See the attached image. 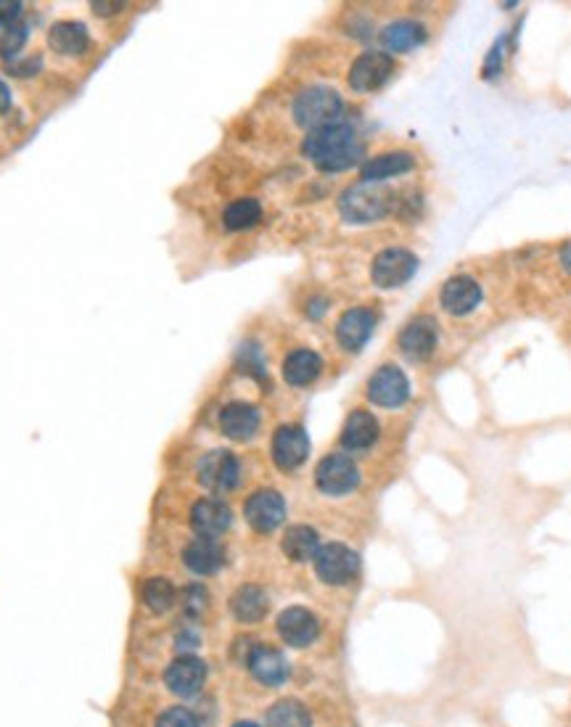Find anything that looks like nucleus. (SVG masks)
<instances>
[{"label": "nucleus", "instance_id": "cd10ccee", "mask_svg": "<svg viewBox=\"0 0 571 727\" xmlns=\"http://www.w3.org/2000/svg\"><path fill=\"white\" fill-rule=\"evenodd\" d=\"M262 220V204L257 199H236L223 212V223L228 230H246Z\"/></svg>", "mask_w": 571, "mask_h": 727}, {"label": "nucleus", "instance_id": "20e7f679", "mask_svg": "<svg viewBox=\"0 0 571 727\" xmlns=\"http://www.w3.org/2000/svg\"><path fill=\"white\" fill-rule=\"evenodd\" d=\"M312 561H315V572L326 585H347L349 579H355L360 572V558H357L355 550L342 545V542L320 545Z\"/></svg>", "mask_w": 571, "mask_h": 727}, {"label": "nucleus", "instance_id": "393cba45", "mask_svg": "<svg viewBox=\"0 0 571 727\" xmlns=\"http://www.w3.org/2000/svg\"><path fill=\"white\" fill-rule=\"evenodd\" d=\"M323 371V360L312 349H294L283 360V381L289 386H310Z\"/></svg>", "mask_w": 571, "mask_h": 727}, {"label": "nucleus", "instance_id": "4be33fe9", "mask_svg": "<svg viewBox=\"0 0 571 727\" xmlns=\"http://www.w3.org/2000/svg\"><path fill=\"white\" fill-rule=\"evenodd\" d=\"M426 27L421 22H413V19H400V22L386 24L381 30V45L384 51L392 53H410L421 48L426 43Z\"/></svg>", "mask_w": 571, "mask_h": 727}, {"label": "nucleus", "instance_id": "bb28decb", "mask_svg": "<svg viewBox=\"0 0 571 727\" xmlns=\"http://www.w3.org/2000/svg\"><path fill=\"white\" fill-rule=\"evenodd\" d=\"M281 548H283V553L291 558V561L305 564V561L315 558V553L320 550V537H318V532H315L312 527H307V524H297V527L286 529Z\"/></svg>", "mask_w": 571, "mask_h": 727}, {"label": "nucleus", "instance_id": "1a4fd4ad", "mask_svg": "<svg viewBox=\"0 0 571 727\" xmlns=\"http://www.w3.org/2000/svg\"><path fill=\"white\" fill-rule=\"evenodd\" d=\"M368 400L379 408H400L410 400V381L397 365H381L368 379Z\"/></svg>", "mask_w": 571, "mask_h": 727}, {"label": "nucleus", "instance_id": "dca6fc26", "mask_svg": "<svg viewBox=\"0 0 571 727\" xmlns=\"http://www.w3.org/2000/svg\"><path fill=\"white\" fill-rule=\"evenodd\" d=\"M230 521H233V513H230V508L223 500L204 498L191 508V527L199 537L217 540V537L228 532Z\"/></svg>", "mask_w": 571, "mask_h": 727}, {"label": "nucleus", "instance_id": "2f4dec72", "mask_svg": "<svg viewBox=\"0 0 571 727\" xmlns=\"http://www.w3.org/2000/svg\"><path fill=\"white\" fill-rule=\"evenodd\" d=\"M156 727H199V720L186 706H172L156 720Z\"/></svg>", "mask_w": 571, "mask_h": 727}, {"label": "nucleus", "instance_id": "6ab92c4d", "mask_svg": "<svg viewBox=\"0 0 571 727\" xmlns=\"http://www.w3.org/2000/svg\"><path fill=\"white\" fill-rule=\"evenodd\" d=\"M439 302L450 315H468L482 305V286L468 275H455L442 286Z\"/></svg>", "mask_w": 571, "mask_h": 727}, {"label": "nucleus", "instance_id": "f3484780", "mask_svg": "<svg viewBox=\"0 0 571 727\" xmlns=\"http://www.w3.org/2000/svg\"><path fill=\"white\" fill-rule=\"evenodd\" d=\"M260 410L249 402H228L220 410V429L233 442H249L260 431Z\"/></svg>", "mask_w": 571, "mask_h": 727}, {"label": "nucleus", "instance_id": "7ed1b4c3", "mask_svg": "<svg viewBox=\"0 0 571 727\" xmlns=\"http://www.w3.org/2000/svg\"><path fill=\"white\" fill-rule=\"evenodd\" d=\"M339 212L347 223L368 225L376 220H384L392 212V191H386L381 183H355L342 193L339 199Z\"/></svg>", "mask_w": 571, "mask_h": 727}, {"label": "nucleus", "instance_id": "2eb2a0df", "mask_svg": "<svg viewBox=\"0 0 571 727\" xmlns=\"http://www.w3.org/2000/svg\"><path fill=\"white\" fill-rule=\"evenodd\" d=\"M246 667L252 669L254 680L267 685V688H275V685L286 683V677H289V661H286V656L270 646L249 648Z\"/></svg>", "mask_w": 571, "mask_h": 727}, {"label": "nucleus", "instance_id": "58836bf2", "mask_svg": "<svg viewBox=\"0 0 571 727\" xmlns=\"http://www.w3.org/2000/svg\"><path fill=\"white\" fill-rule=\"evenodd\" d=\"M561 262H564L566 273L571 275V241L564 246V249H561Z\"/></svg>", "mask_w": 571, "mask_h": 727}, {"label": "nucleus", "instance_id": "423d86ee", "mask_svg": "<svg viewBox=\"0 0 571 727\" xmlns=\"http://www.w3.org/2000/svg\"><path fill=\"white\" fill-rule=\"evenodd\" d=\"M418 270V257L408 249H384V252L373 260L371 278L379 289H397L402 283H408Z\"/></svg>", "mask_w": 571, "mask_h": 727}, {"label": "nucleus", "instance_id": "a878e982", "mask_svg": "<svg viewBox=\"0 0 571 727\" xmlns=\"http://www.w3.org/2000/svg\"><path fill=\"white\" fill-rule=\"evenodd\" d=\"M267 609H270V601H267V593L257 585H244L238 587L233 598H230V611L236 616L238 622L254 624L265 619Z\"/></svg>", "mask_w": 571, "mask_h": 727}, {"label": "nucleus", "instance_id": "f03ea898", "mask_svg": "<svg viewBox=\"0 0 571 727\" xmlns=\"http://www.w3.org/2000/svg\"><path fill=\"white\" fill-rule=\"evenodd\" d=\"M291 114H294L299 127H305L312 133V130H320V127L344 122V101L334 88L312 85V88H305L294 98Z\"/></svg>", "mask_w": 571, "mask_h": 727}, {"label": "nucleus", "instance_id": "f704fd0d", "mask_svg": "<svg viewBox=\"0 0 571 727\" xmlns=\"http://www.w3.org/2000/svg\"><path fill=\"white\" fill-rule=\"evenodd\" d=\"M503 40H497V45L490 51L487 56V64H484V77H497L500 75V69H503Z\"/></svg>", "mask_w": 571, "mask_h": 727}, {"label": "nucleus", "instance_id": "5701e85b", "mask_svg": "<svg viewBox=\"0 0 571 727\" xmlns=\"http://www.w3.org/2000/svg\"><path fill=\"white\" fill-rule=\"evenodd\" d=\"M416 167V159L408 151H389L368 159L363 164V180L365 183H384L389 178H397L402 172H410Z\"/></svg>", "mask_w": 571, "mask_h": 727}, {"label": "nucleus", "instance_id": "9d476101", "mask_svg": "<svg viewBox=\"0 0 571 727\" xmlns=\"http://www.w3.org/2000/svg\"><path fill=\"white\" fill-rule=\"evenodd\" d=\"M244 516L246 524L260 532V535H270L275 529L281 527L286 519V503L275 490H257L252 498L244 503Z\"/></svg>", "mask_w": 571, "mask_h": 727}, {"label": "nucleus", "instance_id": "39448f33", "mask_svg": "<svg viewBox=\"0 0 571 727\" xmlns=\"http://www.w3.org/2000/svg\"><path fill=\"white\" fill-rule=\"evenodd\" d=\"M360 482V471H357L355 460L349 455L334 453L326 455L320 460L318 468H315V484L323 495H331V498H339V495H347L352 492Z\"/></svg>", "mask_w": 571, "mask_h": 727}, {"label": "nucleus", "instance_id": "f8f14e48", "mask_svg": "<svg viewBox=\"0 0 571 727\" xmlns=\"http://www.w3.org/2000/svg\"><path fill=\"white\" fill-rule=\"evenodd\" d=\"M373 328H376V312L368 307H352L336 323V342L347 352H360L371 339Z\"/></svg>", "mask_w": 571, "mask_h": 727}, {"label": "nucleus", "instance_id": "6e6552de", "mask_svg": "<svg viewBox=\"0 0 571 727\" xmlns=\"http://www.w3.org/2000/svg\"><path fill=\"white\" fill-rule=\"evenodd\" d=\"M392 75V56L384 51H368L363 56H357L352 69H349V88L355 93H373V90L384 88Z\"/></svg>", "mask_w": 571, "mask_h": 727}, {"label": "nucleus", "instance_id": "e433bc0d", "mask_svg": "<svg viewBox=\"0 0 571 727\" xmlns=\"http://www.w3.org/2000/svg\"><path fill=\"white\" fill-rule=\"evenodd\" d=\"M125 8V3H119V0H96L93 3V11H96L98 16H114L119 14Z\"/></svg>", "mask_w": 571, "mask_h": 727}, {"label": "nucleus", "instance_id": "473e14b6", "mask_svg": "<svg viewBox=\"0 0 571 727\" xmlns=\"http://www.w3.org/2000/svg\"><path fill=\"white\" fill-rule=\"evenodd\" d=\"M207 590L201 585H191L186 587V593H183V606H186V614L191 616H199L201 611L207 609Z\"/></svg>", "mask_w": 571, "mask_h": 727}, {"label": "nucleus", "instance_id": "c85d7f7f", "mask_svg": "<svg viewBox=\"0 0 571 727\" xmlns=\"http://www.w3.org/2000/svg\"><path fill=\"white\" fill-rule=\"evenodd\" d=\"M267 727H312V720L305 704L286 698L267 712Z\"/></svg>", "mask_w": 571, "mask_h": 727}, {"label": "nucleus", "instance_id": "4c0bfd02", "mask_svg": "<svg viewBox=\"0 0 571 727\" xmlns=\"http://www.w3.org/2000/svg\"><path fill=\"white\" fill-rule=\"evenodd\" d=\"M11 109V90L3 80H0V114H6Z\"/></svg>", "mask_w": 571, "mask_h": 727}, {"label": "nucleus", "instance_id": "ea45409f", "mask_svg": "<svg viewBox=\"0 0 571 727\" xmlns=\"http://www.w3.org/2000/svg\"><path fill=\"white\" fill-rule=\"evenodd\" d=\"M233 727H260V725H254V722H236Z\"/></svg>", "mask_w": 571, "mask_h": 727}, {"label": "nucleus", "instance_id": "412c9836", "mask_svg": "<svg viewBox=\"0 0 571 727\" xmlns=\"http://www.w3.org/2000/svg\"><path fill=\"white\" fill-rule=\"evenodd\" d=\"M379 439V421L368 410H355L349 413L347 423L342 429V447L349 453H363L368 447L376 445Z\"/></svg>", "mask_w": 571, "mask_h": 727}, {"label": "nucleus", "instance_id": "a211bd4d", "mask_svg": "<svg viewBox=\"0 0 571 727\" xmlns=\"http://www.w3.org/2000/svg\"><path fill=\"white\" fill-rule=\"evenodd\" d=\"M207 680V664L196 656H180L164 672V683L175 696H193L199 693Z\"/></svg>", "mask_w": 571, "mask_h": 727}, {"label": "nucleus", "instance_id": "aec40b11", "mask_svg": "<svg viewBox=\"0 0 571 727\" xmlns=\"http://www.w3.org/2000/svg\"><path fill=\"white\" fill-rule=\"evenodd\" d=\"M183 564L191 569L193 574H201V577H209V574H217L225 564V550L223 545L212 537H196L186 545L183 550Z\"/></svg>", "mask_w": 571, "mask_h": 727}, {"label": "nucleus", "instance_id": "ddd939ff", "mask_svg": "<svg viewBox=\"0 0 571 727\" xmlns=\"http://www.w3.org/2000/svg\"><path fill=\"white\" fill-rule=\"evenodd\" d=\"M439 342V331L437 323L426 315L421 318H413L408 326L400 331V352L408 360H429L434 355Z\"/></svg>", "mask_w": 571, "mask_h": 727}, {"label": "nucleus", "instance_id": "7c9ffc66", "mask_svg": "<svg viewBox=\"0 0 571 727\" xmlns=\"http://www.w3.org/2000/svg\"><path fill=\"white\" fill-rule=\"evenodd\" d=\"M27 24L22 22H3L0 24V59H14L16 53L22 51L27 43Z\"/></svg>", "mask_w": 571, "mask_h": 727}, {"label": "nucleus", "instance_id": "4468645a", "mask_svg": "<svg viewBox=\"0 0 571 727\" xmlns=\"http://www.w3.org/2000/svg\"><path fill=\"white\" fill-rule=\"evenodd\" d=\"M278 635L289 646L307 648L320 635L318 616L312 614V611L302 609V606H291V609H286L278 616Z\"/></svg>", "mask_w": 571, "mask_h": 727}, {"label": "nucleus", "instance_id": "f257e3e1", "mask_svg": "<svg viewBox=\"0 0 571 727\" xmlns=\"http://www.w3.org/2000/svg\"><path fill=\"white\" fill-rule=\"evenodd\" d=\"M302 151L320 172H344L363 162L365 146L349 122L312 130L302 143Z\"/></svg>", "mask_w": 571, "mask_h": 727}, {"label": "nucleus", "instance_id": "72a5a7b5", "mask_svg": "<svg viewBox=\"0 0 571 727\" xmlns=\"http://www.w3.org/2000/svg\"><path fill=\"white\" fill-rule=\"evenodd\" d=\"M40 67H43V59H40V56H30V59H22V61H8V72H11L14 77L38 75Z\"/></svg>", "mask_w": 571, "mask_h": 727}, {"label": "nucleus", "instance_id": "9b49d317", "mask_svg": "<svg viewBox=\"0 0 571 727\" xmlns=\"http://www.w3.org/2000/svg\"><path fill=\"white\" fill-rule=\"evenodd\" d=\"M310 455V437L297 423H286L273 434V460L283 471H294Z\"/></svg>", "mask_w": 571, "mask_h": 727}, {"label": "nucleus", "instance_id": "0eeeda50", "mask_svg": "<svg viewBox=\"0 0 571 727\" xmlns=\"http://www.w3.org/2000/svg\"><path fill=\"white\" fill-rule=\"evenodd\" d=\"M196 474L209 492H230L236 490L238 479H241V463L228 450H212L199 460Z\"/></svg>", "mask_w": 571, "mask_h": 727}, {"label": "nucleus", "instance_id": "c756f323", "mask_svg": "<svg viewBox=\"0 0 571 727\" xmlns=\"http://www.w3.org/2000/svg\"><path fill=\"white\" fill-rule=\"evenodd\" d=\"M143 603L149 606L154 614H164L175 606V587L170 579L164 577H151L143 585Z\"/></svg>", "mask_w": 571, "mask_h": 727}, {"label": "nucleus", "instance_id": "b1692460", "mask_svg": "<svg viewBox=\"0 0 571 727\" xmlns=\"http://www.w3.org/2000/svg\"><path fill=\"white\" fill-rule=\"evenodd\" d=\"M88 43V27L80 22H56L48 30V45L59 56H80V53L88 51Z\"/></svg>", "mask_w": 571, "mask_h": 727}, {"label": "nucleus", "instance_id": "c9c22d12", "mask_svg": "<svg viewBox=\"0 0 571 727\" xmlns=\"http://www.w3.org/2000/svg\"><path fill=\"white\" fill-rule=\"evenodd\" d=\"M22 8H24V3H19V0H0V24L19 22Z\"/></svg>", "mask_w": 571, "mask_h": 727}]
</instances>
